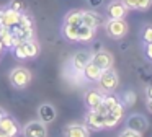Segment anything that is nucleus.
<instances>
[{
	"label": "nucleus",
	"mask_w": 152,
	"mask_h": 137,
	"mask_svg": "<svg viewBox=\"0 0 152 137\" xmlns=\"http://www.w3.org/2000/svg\"><path fill=\"white\" fill-rule=\"evenodd\" d=\"M8 80H10V85L17 90H23L30 85L31 82V72L25 67H15L12 68V72L8 74Z\"/></svg>",
	"instance_id": "1"
},
{
	"label": "nucleus",
	"mask_w": 152,
	"mask_h": 137,
	"mask_svg": "<svg viewBox=\"0 0 152 137\" xmlns=\"http://www.w3.org/2000/svg\"><path fill=\"white\" fill-rule=\"evenodd\" d=\"M118 74L113 68H108V70H103L102 75L98 78V88L103 91V93H113V91L118 88Z\"/></svg>",
	"instance_id": "2"
},
{
	"label": "nucleus",
	"mask_w": 152,
	"mask_h": 137,
	"mask_svg": "<svg viewBox=\"0 0 152 137\" xmlns=\"http://www.w3.org/2000/svg\"><path fill=\"white\" fill-rule=\"evenodd\" d=\"M105 29H106L110 38L121 39L128 34L129 26H128V23H126L124 18H119V20H110L108 18V21L105 23Z\"/></svg>",
	"instance_id": "3"
},
{
	"label": "nucleus",
	"mask_w": 152,
	"mask_h": 137,
	"mask_svg": "<svg viewBox=\"0 0 152 137\" xmlns=\"http://www.w3.org/2000/svg\"><path fill=\"white\" fill-rule=\"evenodd\" d=\"M21 132H23V137H48V127L44 122L36 119V121H30L23 127Z\"/></svg>",
	"instance_id": "4"
},
{
	"label": "nucleus",
	"mask_w": 152,
	"mask_h": 137,
	"mask_svg": "<svg viewBox=\"0 0 152 137\" xmlns=\"http://www.w3.org/2000/svg\"><path fill=\"white\" fill-rule=\"evenodd\" d=\"M103 95L105 93H103L100 88H88V90H85V93H83V103H85V106L88 108L90 111H95L96 108L102 104Z\"/></svg>",
	"instance_id": "5"
},
{
	"label": "nucleus",
	"mask_w": 152,
	"mask_h": 137,
	"mask_svg": "<svg viewBox=\"0 0 152 137\" xmlns=\"http://www.w3.org/2000/svg\"><path fill=\"white\" fill-rule=\"evenodd\" d=\"M92 62L100 67L102 70H108V68H113V64H115V59H113V54L108 51H96L92 54Z\"/></svg>",
	"instance_id": "6"
},
{
	"label": "nucleus",
	"mask_w": 152,
	"mask_h": 137,
	"mask_svg": "<svg viewBox=\"0 0 152 137\" xmlns=\"http://www.w3.org/2000/svg\"><path fill=\"white\" fill-rule=\"evenodd\" d=\"M149 127V121L145 116H142V114H131V116L126 119V129H131L134 130V132H145Z\"/></svg>",
	"instance_id": "7"
},
{
	"label": "nucleus",
	"mask_w": 152,
	"mask_h": 137,
	"mask_svg": "<svg viewBox=\"0 0 152 137\" xmlns=\"http://www.w3.org/2000/svg\"><path fill=\"white\" fill-rule=\"evenodd\" d=\"M90 60H92V52L90 51H79L72 55V59H70V67H72L74 72L82 74L83 67H85Z\"/></svg>",
	"instance_id": "8"
},
{
	"label": "nucleus",
	"mask_w": 152,
	"mask_h": 137,
	"mask_svg": "<svg viewBox=\"0 0 152 137\" xmlns=\"http://www.w3.org/2000/svg\"><path fill=\"white\" fill-rule=\"evenodd\" d=\"M0 132L5 134L7 137H17L20 134V126H18V122L12 116L5 114L0 119Z\"/></svg>",
	"instance_id": "9"
},
{
	"label": "nucleus",
	"mask_w": 152,
	"mask_h": 137,
	"mask_svg": "<svg viewBox=\"0 0 152 137\" xmlns=\"http://www.w3.org/2000/svg\"><path fill=\"white\" fill-rule=\"evenodd\" d=\"M128 7L121 2V0H113V2L108 3L106 7V16L110 20H119V18H124L128 15Z\"/></svg>",
	"instance_id": "10"
},
{
	"label": "nucleus",
	"mask_w": 152,
	"mask_h": 137,
	"mask_svg": "<svg viewBox=\"0 0 152 137\" xmlns=\"http://www.w3.org/2000/svg\"><path fill=\"white\" fill-rule=\"evenodd\" d=\"M83 126L88 130H103V114L96 113V111H90L83 116Z\"/></svg>",
	"instance_id": "11"
},
{
	"label": "nucleus",
	"mask_w": 152,
	"mask_h": 137,
	"mask_svg": "<svg viewBox=\"0 0 152 137\" xmlns=\"http://www.w3.org/2000/svg\"><path fill=\"white\" fill-rule=\"evenodd\" d=\"M56 116H57V111L53 104L43 103V104L38 106V117H39L41 122L49 124V122H53V121H56Z\"/></svg>",
	"instance_id": "12"
},
{
	"label": "nucleus",
	"mask_w": 152,
	"mask_h": 137,
	"mask_svg": "<svg viewBox=\"0 0 152 137\" xmlns=\"http://www.w3.org/2000/svg\"><path fill=\"white\" fill-rule=\"evenodd\" d=\"M20 20V13L15 12L12 8H0V25L2 26H7V28H12L15 26Z\"/></svg>",
	"instance_id": "13"
},
{
	"label": "nucleus",
	"mask_w": 152,
	"mask_h": 137,
	"mask_svg": "<svg viewBox=\"0 0 152 137\" xmlns=\"http://www.w3.org/2000/svg\"><path fill=\"white\" fill-rule=\"evenodd\" d=\"M102 23H103V16L100 13H96L95 10H85V12H82V25L96 29Z\"/></svg>",
	"instance_id": "14"
},
{
	"label": "nucleus",
	"mask_w": 152,
	"mask_h": 137,
	"mask_svg": "<svg viewBox=\"0 0 152 137\" xmlns=\"http://www.w3.org/2000/svg\"><path fill=\"white\" fill-rule=\"evenodd\" d=\"M64 137H90V130L79 122L67 124L64 127Z\"/></svg>",
	"instance_id": "15"
},
{
	"label": "nucleus",
	"mask_w": 152,
	"mask_h": 137,
	"mask_svg": "<svg viewBox=\"0 0 152 137\" xmlns=\"http://www.w3.org/2000/svg\"><path fill=\"white\" fill-rule=\"evenodd\" d=\"M118 103H119V98L116 96V95L105 93V95H103V100H102V104H100L95 111H96V113H100V114H106L108 111H111Z\"/></svg>",
	"instance_id": "16"
},
{
	"label": "nucleus",
	"mask_w": 152,
	"mask_h": 137,
	"mask_svg": "<svg viewBox=\"0 0 152 137\" xmlns=\"http://www.w3.org/2000/svg\"><path fill=\"white\" fill-rule=\"evenodd\" d=\"M102 68L100 67H96L95 64H93L92 60L88 62V64L83 67V70H82V77L85 78L87 82H90V83H96L98 82V78H100V75H102Z\"/></svg>",
	"instance_id": "17"
},
{
	"label": "nucleus",
	"mask_w": 152,
	"mask_h": 137,
	"mask_svg": "<svg viewBox=\"0 0 152 137\" xmlns=\"http://www.w3.org/2000/svg\"><path fill=\"white\" fill-rule=\"evenodd\" d=\"M21 46H23V52H25V57L26 59H34L39 55V42L36 41V39H28V41H23L21 42Z\"/></svg>",
	"instance_id": "18"
},
{
	"label": "nucleus",
	"mask_w": 152,
	"mask_h": 137,
	"mask_svg": "<svg viewBox=\"0 0 152 137\" xmlns=\"http://www.w3.org/2000/svg\"><path fill=\"white\" fill-rule=\"evenodd\" d=\"M0 39H2V42H4V47H5V49H10V51L18 44L17 39H15V36L12 34L10 28H7V26H2V25H0Z\"/></svg>",
	"instance_id": "19"
},
{
	"label": "nucleus",
	"mask_w": 152,
	"mask_h": 137,
	"mask_svg": "<svg viewBox=\"0 0 152 137\" xmlns=\"http://www.w3.org/2000/svg\"><path fill=\"white\" fill-rule=\"evenodd\" d=\"M96 34V29L90 28V26L80 25L79 26V34H77V42H90Z\"/></svg>",
	"instance_id": "20"
},
{
	"label": "nucleus",
	"mask_w": 152,
	"mask_h": 137,
	"mask_svg": "<svg viewBox=\"0 0 152 137\" xmlns=\"http://www.w3.org/2000/svg\"><path fill=\"white\" fill-rule=\"evenodd\" d=\"M80 26V25H79ZM79 26L77 25H62L61 33H62L64 39L69 42H77V34H79Z\"/></svg>",
	"instance_id": "21"
},
{
	"label": "nucleus",
	"mask_w": 152,
	"mask_h": 137,
	"mask_svg": "<svg viewBox=\"0 0 152 137\" xmlns=\"http://www.w3.org/2000/svg\"><path fill=\"white\" fill-rule=\"evenodd\" d=\"M64 25H82V12L80 10H72L66 15L64 18Z\"/></svg>",
	"instance_id": "22"
},
{
	"label": "nucleus",
	"mask_w": 152,
	"mask_h": 137,
	"mask_svg": "<svg viewBox=\"0 0 152 137\" xmlns=\"http://www.w3.org/2000/svg\"><path fill=\"white\" fill-rule=\"evenodd\" d=\"M28 7H30L28 0H10V3H8V8L15 10V12H18V13L28 12Z\"/></svg>",
	"instance_id": "23"
},
{
	"label": "nucleus",
	"mask_w": 152,
	"mask_h": 137,
	"mask_svg": "<svg viewBox=\"0 0 152 137\" xmlns=\"http://www.w3.org/2000/svg\"><path fill=\"white\" fill-rule=\"evenodd\" d=\"M119 119H121V117H118L116 114L106 113V114H103V126H105V129H113V127L119 122Z\"/></svg>",
	"instance_id": "24"
},
{
	"label": "nucleus",
	"mask_w": 152,
	"mask_h": 137,
	"mask_svg": "<svg viewBox=\"0 0 152 137\" xmlns=\"http://www.w3.org/2000/svg\"><path fill=\"white\" fill-rule=\"evenodd\" d=\"M121 103H123V106H124V108L132 106V104L136 103V93H134V91H131V90L124 91L123 96H121Z\"/></svg>",
	"instance_id": "25"
},
{
	"label": "nucleus",
	"mask_w": 152,
	"mask_h": 137,
	"mask_svg": "<svg viewBox=\"0 0 152 137\" xmlns=\"http://www.w3.org/2000/svg\"><path fill=\"white\" fill-rule=\"evenodd\" d=\"M141 38H142V42H144V44L152 42V25H144L142 26Z\"/></svg>",
	"instance_id": "26"
},
{
	"label": "nucleus",
	"mask_w": 152,
	"mask_h": 137,
	"mask_svg": "<svg viewBox=\"0 0 152 137\" xmlns=\"http://www.w3.org/2000/svg\"><path fill=\"white\" fill-rule=\"evenodd\" d=\"M17 25H20V26H34L33 25V16L30 15L28 12H25V13H20V20H18V23Z\"/></svg>",
	"instance_id": "27"
},
{
	"label": "nucleus",
	"mask_w": 152,
	"mask_h": 137,
	"mask_svg": "<svg viewBox=\"0 0 152 137\" xmlns=\"http://www.w3.org/2000/svg\"><path fill=\"white\" fill-rule=\"evenodd\" d=\"M152 5V0H137V5H136V10L137 12H145L149 10Z\"/></svg>",
	"instance_id": "28"
},
{
	"label": "nucleus",
	"mask_w": 152,
	"mask_h": 137,
	"mask_svg": "<svg viewBox=\"0 0 152 137\" xmlns=\"http://www.w3.org/2000/svg\"><path fill=\"white\" fill-rule=\"evenodd\" d=\"M119 137H142V134L134 132V130H131V129H124L121 134H119Z\"/></svg>",
	"instance_id": "29"
},
{
	"label": "nucleus",
	"mask_w": 152,
	"mask_h": 137,
	"mask_svg": "<svg viewBox=\"0 0 152 137\" xmlns=\"http://www.w3.org/2000/svg\"><path fill=\"white\" fill-rule=\"evenodd\" d=\"M87 3H88L90 8H100V7H103V3H105V0H87Z\"/></svg>",
	"instance_id": "30"
},
{
	"label": "nucleus",
	"mask_w": 152,
	"mask_h": 137,
	"mask_svg": "<svg viewBox=\"0 0 152 137\" xmlns=\"http://www.w3.org/2000/svg\"><path fill=\"white\" fill-rule=\"evenodd\" d=\"M144 55L149 59V60H152V42L144 44Z\"/></svg>",
	"instance_id": "31"
},
{
	"label": "nucleus",
	"mask_w": 152,
	"mask_h": 137,
	"mask_svg": "<svg viewBox=\"0 0 152 137\" xmlns=\"http://www.w3.org/2000/svg\"><path fill=\"white\" fill-rule=\"evenodd\" d=\"M145 96H147V100H152V85L147 87V90H145Z\"/></svg>",
	"instance_id": "32"
},
{
	"label": "nucleus",
	"mask_w": 152,
	"mask_h": 137,
	"mask_svg": "<svg viewBox=\"0 0 152 137\" xmlns=\"http://www.w3.org/2000/svg\"><path fill=\"white\" fill-rule=\"evenodd\" d=\"M145 104H147V111L152 114V100H147V101H145Z\"/></svg>",
	"instance_id": "33"
},
{
	"label": "nucleus",
	"mask_w": 152,
	"mask_h": 137,
	"mask_svg": "<svg viewBox=\"0 0 152 137\" xmlns=\"http://www.w3.org/2000/svg\"><path fill=\"white\" fill-rule=\"evenodd\" d=\"M5 51V47H4V42H2V39H0V54Z\"/></svg>",
	"instance_id": "34"
}]
</instances>
